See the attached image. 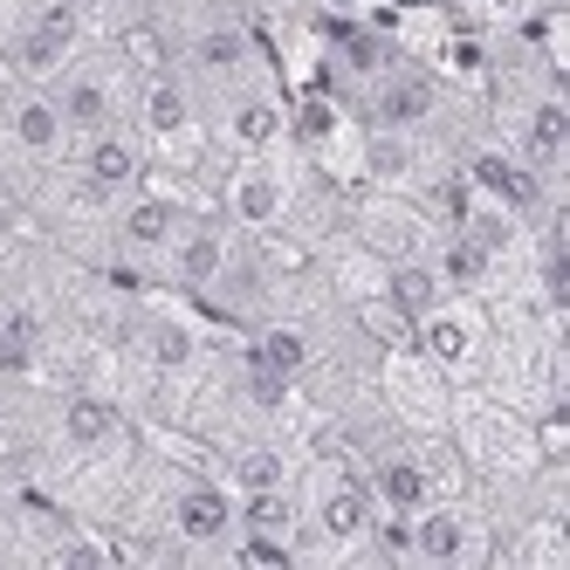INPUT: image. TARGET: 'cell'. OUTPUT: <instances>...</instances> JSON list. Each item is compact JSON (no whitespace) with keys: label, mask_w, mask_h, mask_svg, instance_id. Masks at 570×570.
<instances>
[{"label":"cell","mask_w":570,"mask_h":570,"mask_svg":"<svg viewBox=\"0 0 570 570\" xmlns=\"http://www.w3.org/2000/svg\"><path fill=\"white\" fill-rule=\"evenodd\" d=\"M413 351L433 364L440 379H468L488 357V316L468 296H440L420 323H413Z\"/></svg>","instance_id":"cell-1"},{"label":"cell","mask_w":570,"mask_h":570,"mask_svg":"<svg viewBox=\"0 0 570 570\" xmlns=\"http://www.w3.org/2000/svg\"><path fill=\"white\" fill-rule=\"evenodd\" d=\"M461 446H468V461L488 468V474H522L529 461H537V433H529L515 413H502V405H461Z\"/></svg>","instance_id":"cell-2"},{"label":"cell","mask_w":570,"mask_h":570,"mask_svg":"<svg viewBox=\"0 0 570 570\" xmlns=\"http://www.w3.org/2000/svg\"><path fill=\"white\" fill-rule=\"evenodd\" d=\"M413 557L420 563H440V570H454V563H481L488 557V537H481V515L461 509V502H426L413 509Z\"/></svg>","instance_id":"cell-3"},{"label":"cell","mask_w":570,"mask_h":570,"mask_svg":"<svg viewBox=\"0 0 570 570\" xmlns=\"http://www.w3.org/2000/svg\"><path fill=\"white\" fill-rule=\"evenodd\" d=\"M56 110H62V125H69V138H90V131H110L117 125V76L104 69V62H62L56 69Z\"/></svg>","instance_id":"cell-4"},{"label":"cell","mask_w":570,"mask_h":570,"mask_svg":"<svg viewBox=\"0 0 570 570\" xmlns=\"http://www.w3.org/2000/svg\"><path fill=\"white\" fill-rule=\"evenodd\" d=\"M372 515H379V502H372V488H364L357 474H323L316 481V495H309V529L331 550H357L364 537H372Z\"/></svg>","instance_id":"cell-5"},{"label":"cell","mask_w":570,"mask_h":570,"mask_svg":"<svg viewBox=\"0 0 570 570\" xmlns=\"http://www.w3.org/2000/svg\"><path fill=\"white\" fill-rule=\"evenodd\" d=\"M282 214H289V173L275 166V158H240L234 179H227V220L240 234H268L282 227Z\"/></svg>","instance_id":"cell-6"},{"label":"cell","mask_w":570,"mask_h":570,"mask_svg":"<svg viewBox=\"0 0 570 570\" xmlns=\"http://www.w3.org/2000/svg\"><path fill=\"white\" fill-rule=\"evenodd\" d=\"M76 42H83V8H76V0H42V8L28 14L21 42H14V62L28 76H56L76 56Z\"/></svg>","instance_id":"cell-7"},{"label":"cell","mask_w":570,"mask_h":570,"mask_svg":"<svg viewBox=\"0 0 570 570\" xmlns=\"http://www.w3.org/2000/svg\"><path fill=\"white\" fill-rule=\"evenodd\" d=\"M138 138L158 151H193V90L173 69H151L138 90Z\"/></svg>","instance_id":"cell-8"},{"label":"cell","mask_w":570,"mask_h":570,"mask_svg":"<svg viewBox=\"0 0 570 570\" xmlns=\"http://www.w3.org/2000/svg\"><path fill=\"white\" fill-rule=\"evenodd\" d=\"M145 186V138L131 131H90L83 138V193L90 199H125Z\"/></svg>","instance_id":"cell-9"},{"label":"cell","mask_w":570,"mask_h":570,"mask_svg":"<svg viewBox=\"0 0 570 570\" xmlns=\"http://www.w3.org/2000/svg\"><path fill=\"white\" fill-rule=\"evenodd\" d=\"M227 255H234V240H227L220 220H186L179 240L166 248V262H173V289H186V296H214V282H220Z\"/></svg>","instance_id":"cell-10"},{"label":"cell","mask_w":570,"mask_h":570,"mask_svg":"<svg viewBox=\"0 0 570 570\" xmlns=\"http://www.w3.org/2000/svg\"><path fill=\"white\" fill-rule=\"evenodd\" d=\"M372 125L379 131H413V125H426V117L440 110V83L426 69H405V62H392L385 76H372Z\"/></svg>","instance_id":"cell-11"},{"label":"cell","mask_w":570,"mask_h":570,"mask_svg":"<svg viewBox=\"0 0 570 570\" xmlns=\"http://www.w3.org/2000/svg\"><path fill=\"white\" fill-rule=\"evenodd\" d=\"M515 158H522L537 179H557V166L570 158V110H563L557 90L537 97V104L515 117Z\"/></svg>","instance_id":"cell-12"},{"label":"cell","mask_w":570,"mask_h":570,"mask_svg":"<svg viewBox=\"0 0 570 570\" xmlns=\"http://www.w3.org/2000/svg\"><path fill=\"white\" fill-rule=\"evenodd\" d=\"M468 186L481 193V199H495L502 214H515V220H529L543 207V179L522 166L515 151H474L468 158Z\"/></svg>","instance_id":"cell-13"},{"label":"cell","mask_w":570,"mask_h":570,"mask_svg":"<svg viewBox=\"0 0 570 570\" xmlns=\"http://www.w3.org/2000/svg\"><path fill=\"white\" fill-rule=\"evenodd\" d=\"M173 537L193 543V550H214L234 537V495L214 481H179V495H173Z\"/></svg>","instance_id":"cell-14"},{"label":"cell","mask_w":570,"mask_h":570,"mask_svg":"<svg viewBox=\"0 0 570 570\" xmlns=\"http://www.w3.org/2000/svg\"><path fill=\"white\" fill-rule=\"evenodd\" d=\"M179 227H186V207L173 193H125V214H117V240H125L131 255H166L173 240H179Z\"/></svg>","instance_id":"cell-15"},{"label":"cell","mask_w":570,"mask_h":570,"mask_svg":"<svg viewBox=\"0 0 570 570\" xmlns=\"http://www.w3.org/2000/svg\"><path fill=\"white\" fill-rule=\"evenodd\" d=\"M220 138H227L240 158H262V151H275L282 138H289V110H282V97H268V90H248V97L227 104Z\"/></svg>","instance_id":"cell-16"},{"label":"cell","mask_w":570,"mask_h":570,"mask_svg":"<svg viewBox=\"0 0 570 570\" xmlns=\"http://www.w3.org/2000/svg\"><path fill=\"white\" fill-rule=\"evenodd\" d=\"M364 488H372L379 509H399V515H413V509H426V502L440 495V488H433V468H426L420 454H405V446L379 454L372 474H364Z\"/></svg>","instance_id":"cell-17"},{"label":"cell","mask_w":570,"mask_h":570,"mask_svg":"<svg viewBox=\"0 0 570 570\" xmlns=\"http://www.w3.org/2000/svg\"><path fill=\"white\" fill-rule=\"evenodd\" d=\"M56 433H62V446L76 461H90V454H110V446L125 440V413H117L110 399H97V392H76V399H62Z\"/></svg>","instance_id":"cell-18"},{"label":"cell","mask_w":570,"mask_h":570,"mask_svg":"<svg viewBox=\"0 0 570 570\" xmlns=\"http://www.w3.org/2000/svg\"><path fill=\"white\" fill-rule=\"evenodd\" d=\"M8 138L28 151V158H62L69 151V125L49 90H14L8 97Z\"/></svg>","instance_id":"cell-19"},{"label":"cell","mask_w":570,"mask_h":570,"mask_svg":"<svg viewBox=\"0 0 570 570\" xmlns=\"http://www.w3.org/2000/svg\"><path fill=\"white\" fill-rule=\"evenodd\" d=\"M433 275H440L446 296H474V289H488V275H495V255H488L474 234L454 227V234L440 240V255H433Z\"/></svg>","instance_id":"cell-20"},{"label":"cell","mask_w":570,"mask_h":570,"mask_svg":"<svg viewBox=\"0 0 570 570\" xmlns=\"http://www.w3.org/2000/svg\"><path fill=\"white\" fill-rule=\"evenodd\" d=\"M446 289H440V275H433V262H420V255H405V262H392L385 268V303H392V316L413 331V323L440 303Z\"/></svg>","instance_id":"cell-21"},{"label":"cell","mask_w":570,"mask_h":570,"mask_svg":"<svg viewBox=\"0 0 570 570\" xmlns=\"http://www.w3.org/2000/svg\"><path fill=\"white\" fill-rule=\"evenodd\" d=\"M248 62H255V42H248V28H240V21L199 28V42H193V69L199 76H240Z\"/></svg>","instance_id":"cell-22"},{"label":"cell","mask_w":570,"mask_h":570,"mask_svg":"<svg viewBox=\"0 0 570 570\" xmlns=\"http://www.w3.org/2000/svg\"><path fill=\"white\" fill-rule=\"evenodd\" d=\"M234 529H255V537H296V495H289V488H248V495H234Z\"/></svg>","instance_id":"cell-23"},{"label":"cell","mask_w":570,"mask_h":570,"mask_svg":"<svg viewBox=\"0 0 570 570\" xmlns=\"http://www.w3.org/2000/svg\"><path fill=\"white\" fill-rule=\"evenodd\" d=\"M248 364H262V372L296 385L303 364H309V337L296 331V323H268V331H255V344H248Z\"/></svg>","instance_id":"cell-24"},{"label":"cell","mask_w":570,"mask_h":570,"mask_svg":"<svg viewBox=\"0 0 570 570\" xmlns=\"http://www.w3.org/2000/svg\"><path fill=\"white\" fill-rule=\"evenodd\" d=\"M364 227H372V240H379V248H385L392 262L420 255V240H426V220H420V214H399V207H385V199H379L372 214H364Z\"/></svg>","instance_id":"cell-25"},{"label":"cell","mask_w":570,"mask_h":570,"mask_svg":"<svg viewBox=\"0 0 570 570\" xmlns=\"http://www.w3.org/2000/svg\"><path fill=\"white\" fill-rule=\"evenodd\" d=\"M234 474V495H248V488H289V454L282 446H240L227 461Z\"/></svg>","instance_id":"cell-26"},{"label":"cell","mask_w":570,"mask_h":570,"mask_svg":"<svg viewBox=\"0 0 570 570\" xmlns=\"http://www.w3.org/2000/svg\"><path fill=\"white\" fill-rule=\"evenodd\" d=\"M145 357H151V372H193L199 337L186 331V323H151V331H145Z\"/></svg>","instance_id":"cell-27"},{"label":"cell","mask_w":570,"mask_h":570,"mask_svg":"<svg viewBox=\"0 0 570 570\" xmlns=\"http://www.w3.org/2000/svg\"><path fill=\"white\" fill-rule=\"evenodd\" d=\"M331 131H337V104H331V97H303V110H296V138H303V145H323Z\"/></svg>","instance_id":"cell-28"},{"label":"cell","mask_w":570,"mask_h":570,"mask_svg":"<svg viewBox=\"0 0 570 570\" xmlns=\"http://www.w3.org/2000/svg\"><path fill=\"white\" fill-rule=\"evenodd\" d=\"M240 557H248V563H289L296 543L289 537H255V529H240Z\"/></svg>","instance_id":"cell-29"},{"label":"cell","mask_w":570,"mask_h":570,"mask_svg":"<svg viewBox=\"0 0 570 570\" xmlns=\"http://www.w3.org/2000/svg\"><path fill=\"white\" fill-rule=\"evenodd\" d=\"M440 69L446 76H481V42H474V35H454V42L440 49Z\"/></svg>","instance_id":"cell-30"},{"label":"cell","mask_w":570,"mask_h":570,"mask_svg":"<svg viewBox=\"0 0 570 570\" xmlns=\"http://www.w3.org/2000/svg\"><path fill=\"white\" fill-rule=\"evenodd\" d=\"M323 14H337V21H364L372 8H364V0H323Z\"/></svg>","instance_id":"cell-31"},{"label":"cell","mask_w":570,"mask_h":570,"mask_svg":"<svg viewBox=\"0 0 570 570\" xmlns=\"http://www.w3.org/2000/svg\"><path fill=\"white\" fill-rule=\"evenodd\" d=\"M488 14H502V21H522V14H529V0H488Z\"/></svg>","instance_id":"cell-32"},{"label":"cell","mask_w":570,"mask_h":570,"mask_svg":"<svg viewBox=\"0 0 570 570\" xmlns=\"http://www.w3.org/2000/svg\"><path fill=\"white\" fill-rule=\"evenodd\" d=\"M433 8H446V0H433Z\"/></svg>","instance_id":"cell-33"}]
</instances>
